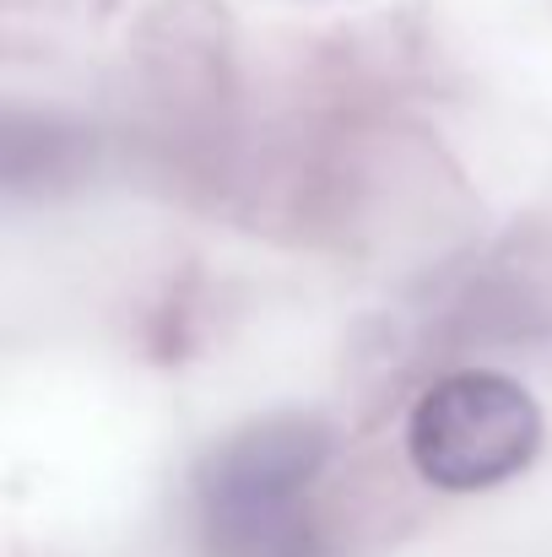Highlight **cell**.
Returning a JSON list of instances; mask_svg holds the SVG:
<instances>
[{
  "instance_id": "cell-1",
  "label": "cell",
  "mask_w": 552,
  "mask_h": 557,
  "mask_svg": "<svg viewBox=\"0 0 552 557\" xmlns=\"http://www.w3.org/2000/svg\"><path fill=\"white\" fill-rule=\"evenodd\" d=\"M326 460V433L304 417H271L206 455L195 493L217 557H315L304 493Z\"/></svg>"
},
{
  "instance_id": "cell-2",
  "label": "cell",
  "mask_w": 552,
  "mask_h": 557,
  "mask_svg": "<svg viewBox=\"0 0 552 557\" xmlns=\"http://www.w3.org/2000/svg\"><path fill=\"white\" fill-rule=\"evenodd\" d=\"M406 449L439 493H488L537 460L542 406L510 373L461 369L417 395Z\"/></svg>"
}]
</instances>
